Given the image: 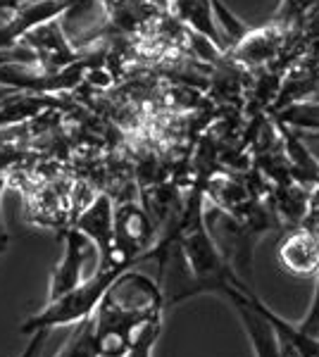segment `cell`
Segmentation results:
<instances>
[{"label": "cell", "mask_w": 319, "mask_h": 357, "mask_svg": "<svg viewBox=\"0 0 319 357\" xmlns=\"http://www.w3.org/2000/svg\"><path fill=\"white\" fill-rule=\"evenodd\" d=\"M162 312L165 296L160 286L136 267L124 269L91 314L101 355H124L143 326L162 319Z\"/></svg>", "instance_id": "1"}, {"label": "cell", "mask_w": 319, "mask_h": 357, "mask_svg": "<svg viewBox=\"0 0 319 357\" xmlns=\"http://www.w3.org/2000/svg\"><path fill=\"white\" fill-rule=\"evenodd\" d=\"M138 262H110V264H98V269L91 276H86L79 286H74L72 291L62 293L60 298H53L38 310L36 314H31L24 324L20 326L22 333L31 336L36 331H50L55 326H77L81 321H86L94 310L98 307L101 298L105 296L117 276L129 267H136Z\"/></svg>", "instance_id": "2"}, {"label": "cell", "mask_w": 319, "mask_h": 357, "mask_svg": "<svg viewBox=\"0 0 319 357\" xmlns=\"http://www.w3.org/2000/svg\"><path fill=\"white\" fill-rule=\"evenodd\" d=\"M217 296H222L239 317L255 357H298L291 345L272 329L267 317L258 307V296L246 284H241L239 276H234L229 284H224L217 291Z\"/></svg>", "instance_id": "3"}, {"label": "cell", "mask_w": 319, "mask_h": 357, "mask_svg": "<svg viewBox=\"0 0 319 357\" xmlns=\"http://www.w3.org/2000/svg\"><path fill=\"white\" fill-rule=\"evenodd\" d=\"M153 255V224L138 205L114 210V260L141 262Z\"/></svg>", "instance_id": "4"}, {"label": "cell", "mask_w": 319, "mask_h": 357, "mask_svg": "<svg viewBox=\"0 0 319 357\" xmlns=\"http://www.w3.org/2000/svg\"><path fill=\"white\" fill-rule=\"evenodd\" d=\"M74 229L94 245L98 252V264L121 262L114 260V205L110 195L101 193L79 212Z\"/></svg>", "instance_id": "5"}, {"label": "cell", "mask_w": 319, "mask_h": 357, "mask_svg": "<svg viewBox=\"0 0 319 357\" xmlns=\"http://www.w3.org/2000/svg\"><path fill=\"white\" fill-rule=\"evenodd\" d=\"M62 241H65V250H62L60 262H57L53 267V272H50L48 301L60 298L62 293L72 291L74 286H79L81 281H84L86 260H89L91 250H94V245H91L74 227L62 234Z\"/></svg>", "instance_id": "6"}, {"label": "cell", "mask_w": 319, "mask_h": 357, "mask_svg": "<svg viewBox=\"0 0 319 357\" xmlns=\"http://www.w3.org/2000/svg\"><path fill=\"white\" fill-rule=\"evenodd\" d=\"M276 262L286 274L310 279L319 272V241L312 229H293L276 245Z\"/></svg>", "instance_id": "7"}, {"label": "cell", "mask_w": 319, "mask_h": 357, "mask_svg": "<svg viewBox=\"0 0 319 357\" xmlns=\"http://www.w3.org/2000/svg\"><path fill=\"white\" fill-rule=\"evenodd\" d=\"M212 3V15L214 24H217L219 38H222L224 48H239V45L251 36L253 26L246 24L236 13H231L229 5H224V0H210Z\"/></svg>", "instance_id": "8"}, {"label": "cell", "mask_w": 319, "mask_h": 357, "mask_svg": "<svg viewBox=\"0 0 319 357\" xmlns=\"http://www.w3.org/2000/svg\"><path fill=\"white\" fill-rule=\"evenodd\" d=\"M101 348L96 343L94 324H91V317L86 321L77 324V329L72 331V336L67 338V343L62 345V350L55 357H98Z\"/></svg>", "instance_id": "9"}, {"label": "cell", "mask_w": 319, "mask_h": 357, "mask_svg": "<svg viewBox=\"0 0 319 357\" xmlns=\"http://www.w3.org/2000/svg\"><path fill=\"white\" fill-rule=\"evenodd\" d=\"M160 333H162V319L150 321V324L143 326L141 333L133 338V343L129 345V348H126V353L121 355V357H153Z\"/></svg>", "instance_id": "10"}, {"label": "cell", "mask_w": 319, "mask_h": 357, "mask_svg": "<svg viewBox=\"0 0 319 357\" xmlns=\"http://www.w3.org/2000/svg\"><path fill=\"white\" fill-rule=\"evenodd\" d=\"M317 286H315V296H312V303L310 307H307L305 317L300 321H295V326H298L300 331L307 333V336L312 338H319V272H317Z\"/></svg>", "instance_id": "11"}, {"label": "cell", "mask_w": 319, "mask_h": 357, "mask_svg": "<svg viewBox=\"0 0 319 357\" xmlns=\"http://www.w3.org/2000/svg\"><path fill=\"white\" fill-rule=\"evenodd\" d=\"M48 333L50 331H36V333H31V341L27 343V348L22 350L17 357H38L40 355V348H43V341L48 338Z\"/></svg>", "instance_id": "12"}, {"label": "cell", "mask_w": 319, "mask_h": 357, "mask_svg": "<svg viewBox=\"0 0 319 357\" xmlns=\"http://www.w3.org/2000/svg\"><path fill=\"white\" fill-rule=\"evenodd\" d=\"M0 200H3V181H0ZM10 245V236H8V229H5V222H3V212H0V255H5Z\"/></svg>", "instance_id": "13"}, {"label": "cell", "mask_w": 319, "mask_h": 357, "mask_svg": "<svg viewBox=\"0 0 319 357\" xmlns=\"http://www.w3.org/2000/svg\"><path fill=\"white\" fill-rule=\"evenodd\" d=\"M312 234H315V238L319 241V222H317V224H312Z\"/></svg>", "instance_id": "14"}, {"label": "cell", "mask_w": 319, "mask_h": 357, "mask_svg": "<svg viewBox=\"0 0 319 357\" xmlns=\"http://www.w3.org/2000/svg\"><path fill=\"white\" fill-rule=\"evenodd\" d=\"M15 3H17V0H3L5 8H10V5H15Z\"/></svg>", "instance_id": "15"}, {"label": "cell", "mask_w": 319, "mask_h": 357, "mask_svg": "<svg viewBox=\"0 0 319 357\" xmlns=\"http://www.w3.org/2000/svg\"><path fill=\"white\" fill-rule=\"evenodd\" d=\"M98 357H121V355H110V353H103V355H98Z\"/></svg>", "instance_id": "16"}, {"label": "cell", "mask_w": 319, "mask_h": 357, "mask_svg": "<svg viewBox=\"0 0 319 357\" xmlns=\"http://www.w3.org/2000/svg\"><path fill=\"white\" fill-rule=\"evenodd\" d=\"M0 8H5V5H3V0H0Z\"/></svg>", "instance_id": "17"}]
</instances>
